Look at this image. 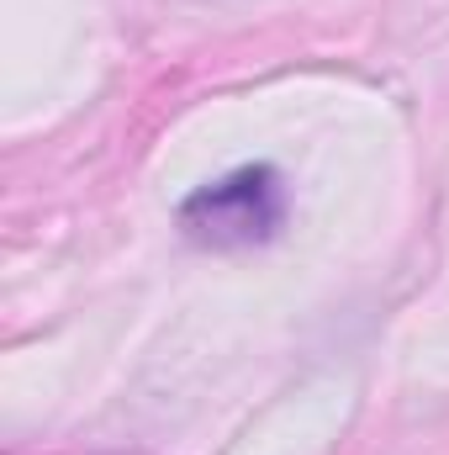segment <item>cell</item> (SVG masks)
Here are the masks:
<instances>
[{
	"label": "cell",
	"instance_id": "6da1fadb",
	"mask_svg": "<svg viewBox=\"0 0 449 455\" xmlns=\"http://www.w3.org/2000/svg\"><path fill=\"white\" fill-rule=\"evenodd\" d=\"M280 223H286V186L270 164H243L223 180L201 186L180 207V228L207 249L264 243V238H275Z\"/></svg>",
	"mask_w": 449,
	"mask_h": 455
}]
</instances>
